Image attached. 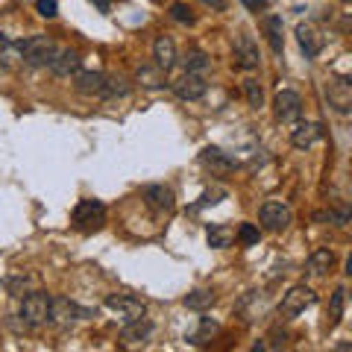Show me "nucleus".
<instances>
[{
  "mask_svg": "<svg viewBox=\"0 0 352 352\" xmlns=\"http://www.w3.org/2000/svg\"><path fill=\"white\" fill-rule=\"evenodd\" d=\"M18 53H21V59H24L30 68H44V65H50L53 56H56V41L47 38V36H30L24 41H18L15 44Z\"/></svg>",
  "mask_w": 352,
  "mask_h": 352,
  "instance_id": "nucleus-1",
  "label": "nucleus"
},
{
  "mask_svg": "<svg viewBox=\"0 0 352 352\" xmlns=\"http://www.w3.org/2000/svg\"><path fill=\"white\" fill-rule=\"evenodd\" d=\"M91 314L88 308H80L76 302H71L68 296H50V311H47V323L53 326H74V323H80L85 320V317Z\"/></svg>",
  "mask_w": 352,
  "mask_h": 352,
  "instance_id": "nucleus-2",
  "label": "nucleus"
},
{
  "mask_svg": "<svg viewBox=\"0 0 352 352\" xmlns=\"http://www.w3.org/2000/svg\"><path fill=\"white\" fill-rule=\"evenodd\" d=\"M106 223V206L97 200H82L74 208V226L80 232H97Z\"/></svg>",
  "mask_w": 352,
  "mask_h": 352,
  "instance_id": "nucleus-3",
  "label": "nucleus"
},
{
  "mask_svg": "<svg viewBox=\"0 0 352 352\" xmlns=\"http://www.w3.org/2000/svg\"><path fill=\"white\" fill-rule=\"evenodd\" d=\"M258 220H261V226H264V229H270V232H282V229H288V226H291L294 212H291V206H288V203L270 200V203H264V206H261Z\"/></svg>",
  "mask_w": 352,
  "mask_h": 352,
  "instance_id": "nucleus-4",
  "label": "nucleus"
},
{
  "mask_svg": "<svg viewBox=\"0 0 352 352\" xmlns=\"http://www.w3.org/2000/svg\"><path fill=\"white\" fill-rule=\"evenodd\" d=\"M47 311H50V296L41 294V291L27 294L24 302H21V317H24V323L32 329L47 323Z\"/></svg>",
  "mask_w": 352,
  "mask_h": 352,
  "instance_id": "nucleus-5",
  "label": "nucleus"
},
{
  "mask_svg": "<svg viewBox=\"0 0 352 352\" xmlns=\"http://www.w3.org/2000/svg\"><path fill=\"white\" fill-rule=\"evenodd\" d=\"M317 302V296L314 291L308 288V285H294V288L282 296V302H279V311L285 317H296V314H302L308 305H314Z\"/></svg>",
  "mask_w": 352,
  "mask_h": 352,
  "instance_id": "nucleus-6",
  "label": "nucleus"
},
{
  "mask_svg": "<svg viewBox=\"0 0 352 352\" xmlns=\"http://www.w3.org/2000/svg\"><path fill=\"white\" fill-rule=\"evenodd\" d=\"M273 115H276L279 124H294V120H300L302 115V100L296 91H279L276 97H273Z\"/></svg>",
  "mask_w": 352,
  "mask_h": 352,
  "instance_id": "nucleus-7",
  "label": "nucleus"
},
{
  "mask_svg": "<svg viewBox=\"0 0 352 352\" xmlns=\"http://www.w3.org/2000/svg\"><path fill=\"white\" fill-rule=\"evenodd\" d=\"M106 308H112V311H118L124 320H141V317L147 314V305L138 300V296H132V294H112L106 300Z\"/></svg>",
  "mask_w": 352,
  "mask_h": 352,
  "instance_id": "nucleus-8",
  "label": "nucleus"
},
{
  "mask_svg": "<svg viewBox=\"0 0 352 352\" xmlns=\"http://www.w3.org/2000/svg\"><path fill=\"white\" fill-rule=\"evenodd\" d=\"M200 162H203V168L212 170V176H220V179L229 176V173H235V168H238V162L220 147H206L200 153Z\"/></svg>",
  "mask_w": 352,
  "mask_h": 352,
  "instance_id": "nucleus-9",
  "label": "nucleus"
},
{
  "mask_svg": "<svg viewBox=\"0 0 352 352\" xmlns=\"http://www.w3.org/2000/svg\"><path fill=\"white\" fill-rule=\"evenodd\" d=\"M326 97L340 115H346L352 109V82L346 76H332V80L326 82Z\"/></svg>",
  "mask_w": 352,
  "mask_h": 352,
  "instance_id": "nucleus-10",
  "label": "nucleus"
},
{
  "mask_svg": "<svg viewBox=\"0 0 352 352\" xmlns=\"http://www.w3.org/2000/svg\"><path fill=\"white\" fill-rule=\"evenodd\" d=\"M173 91H176V97L179 100H200V97H206V91H208V82L203 80L200 74H191V71H185L179 80L173 82Z\"/></svg>",
  "mask_w": 352,
  "mask_h": 352,
  "instance_id": "nucleus-11",
  "label": "nucleus"
},
{
  "mask_svg": "<svg viewBox=\"0 0 352 352\" xmlns=\"http://www.w3.org/2000/svg\"><path fill=\"white\" fill-rule=\"evenodd\" d=\"M144 203L153 208L156 214H170L176 206V197L168 185H147L144 188Z\"/></svg>",
  "mask_w": 352,
  "mask_h": 352,
  "instance_id": "nucleus-12",
  "label": "nucleus"
},
{
  "mask_svg": "<svg viewBox=\"0 0 352 352\" xmlns=\"http://www.w3.org/2000/svg\"><path fill=\"white\" fill-rule=\"evenodd\" d=\"M235 59H238V65H241L244 71H256L258 62H261L258 44L252 41V36H247V32H241V36L235 38Z\"/></svg>",
  "mask_w": 352,
  "mask_h": 352,
  "instance_id": "nucleus-13",
  "label": "nucleus"
},
{
  "mask_svg": "<svg viewBox=\"0 0 352 352\" xmlns=\"http://www.w3.org/2000/svg\"><path fill=\"white\" fill-rule=\"evenodd\" d=\"M296 41H300V50L305 53V59L320 56V50H323V44H326V38L311 24H300V27H296Z\"/></svg>",
  "mask_w": 352,
  "mask_h": 352,
  "instance_id": "nucleus-14",
  "label": "nucleus"
},
{
  "mask_svg": "<svg viewBox=\"0 0 352 352\" xmlns=\"http://www.w3.org/2000/svg\"><path fill=\"white\" fill-rule=\"evenodd\" d=\"M74 85L80 94H88V97H103V85H106V74L100 71H76L74 76Z\"/></svg>",
  "mask_w": 352,
  "mask_h": 352,
  "instance_id": "nucleus-15",
  "label": "nucleus"
},
{
  "mask_svg": "<svg viewBox=\"0 0 352 352\" xmlns=\"http://www.w3.org/2000/svg\"><path fill=\"white\" fill-rule=\"evenodd\" d=\"M80 53H76L74 47H65V50H56V56H53L50 62V71L56 74V76H71L80 71Z\"/></svg>",
  "mask_w": 352,
  "mask_h": 352,
  "instance_id": "nucleus-16",
  "label": "nucleus"
},
{
  "mask_svg": "<svg viewBox=\"0 0 352 352\" xmlns=\"http://www.w3.org/2000/svg\"><path fill=\"white\" fill-rule=\"evenodd\" d=\"M153 59H156L159 68L168 74V71L173 68V62H176V44H173V38L159 36L156 44H153Z\"/></svg>",
  "mask_w": 352,
  "mask_h": 352,
  "instance_id": "nucleus-17",
  "label": "nucleus"
},
{
  "mask_svg": "<svg viewBox=\"0 0 352 352\" xmlns=\"http://www.w3.org/2000/svg\"><path fill=\"white\" fill-rule=\"evenodd\" d=\"M320 138H323V126L320 124H300L291 132V144L296 150H308L314 141H320Z\"/></svg>",
  "mask_w": 352,
  "mask_h": 352,
  "instance_id": "nucleus-18",
  "label": "nucleus"
},
{
  "mask_svg": "<svg viewBox=\"0 0 352 352\" xmlns=\"http://www.w3.org/2000/svg\"><path fill=\"white\" fill-rule=\"evenodd\" d=\"M261 30H264V36H267L273 53H282L285 50V36H282L285 27H282V18L279 15H264L261 18Z\"/></svg>",
  "mask_w": 352,
  "mask_h": 352,
  "instance_id": "nucleus-19",
  "label": "nucleus"
},
{
  "mask_svg": "<svg viewBox=\"0 0 352 352\" xmlns=\"http://www.w3.org/2000/svg\"><path fill=\"white\" fill-rule=\"evenodd\" d=\"M150 332H153V323H147L144 317H141V320H129L120 329V340H124V344H144Z\"/></svg>",
  "mask_w": 352,
  "mask_h": 352,
  "instance_id": "nucleus-20",
  "label": "nucleus"
},
{
  "mask_svg": "<svg viewBox=\"0 0 352 352\" xmlns=\"http://www.w3.org/2000/svg\"><path fill=\"white\" fill-rule=\"evenodd\" d=\"M332 267H335V252L332 250L320 247V250H314L311 256H308V270L317 273V276H323V273H329Z\"/></svg>",
  "mask_w": 352,
  "mask_h": 352,
  "instance_id": "nucleus-21",
  "label": "nucleus"
},
{
  "mask_svg": "<svg viewBox=\"0 0 352 352\" xmlns=\"http://www.w3.org/2000/svg\"><path fill=\"white\" fill-rule=\"evenodd\" d=\"M232 238H235V229L226 226V223H214V226H208V232H206L208 247H214V250L229 247V244H232Z\"/></svg>",
  "mask_w": 352,
  "mask_h": 352,
  "instance_id": "nucleus-22",
  "label": "nucleus"
},
{
  "mask_svg": "<svg viewBox=\"0 0 352 352\" xmlns=\"http://www.w3.org/2000/svg\"><path fill=\"white\" fill-rule=\"evenodd\" d=\"M214 291H208V288H200V291H191L188 296H185V305L191 308V311H206V308H212L214 305Z\"/></svg>",
  "mask_w": 352,
  "mask_h": 352,
  "instance_id": "nucleus-23",
  "label": "nucleus"
},
{
  "mask_svg": "<svg viewBox=\"0 0 352 352\" xmlns=\"http://www.w3.org/2000/svg\"><path fill=\"white\" fill-rule=\"evenodd\" d=\"M138 82L141 85H147V88H162L164 85V71L159 68V65H141L138 68Z\"/></svg>",
  "mask_w": 352,
  "mask_h": 352,
  "instance_id": "nucleus-24",
  "label": "nucleus"
},
{
  "mask_svg": "<svg viewBox=\"0 0 352 352\" xmlns=\"http://www.w3.org/2000/svg\"><path fill=\"white\" fill-rule=\"evenodd\" d=\"M217 332H220V326L206 317V320L200 323V329H197V332H194L188 340H191V344H197V346H203V344H208V340H212V335H217Z\"/></svg>",
  "mask_w": 352,
  "mask_h": 352,
  "instance_id": "nucleus-25",
  "label": "nucleus"
},
{
  "mask_svg": "<svg viewBox=\"0 0 352 352\" xmlns=\"http://www.w3.org/2000/svg\"><path fill=\"white\" fill-rule=\"evenodd\" d=\"M208 68V56L203 50H188L185 53V71H191V74H200Z\"/></svg>",
  "mask_w": 352,
  "mask_h": 352,
  "instance_id": "nucleus-26",
  "label": "nucleus"
},
{
  "mask_svg": "<svg viewBox=\"0 0 352 352\" xmlns=\"http://www.w3.org/2000/svg\"><path fill=\"white\" fill-rule=\"evenodd\" d=\"M344 302H346V291L338 288L332 294V302H329V317H332V326H338L340 317H344Z\"/></svg>",
  "mask_w": 352,
  "mask_h": 352,
  "instance_id": "nucleus-27",
  "label": "nucleus"
},
{
  "mask_svg": "<svg viewBox=\"0 0 352 352\" xmlns=\"http://www.w3.org/2000/svg\"><path fill=\"white\" fill-rule=\"evenodd\" d=\"M244 94H247V100H250L252 109H258L264 103V88L256 80H244Z\"/></svg>",
  "mask_w": 352,
  "mask_h": 352,
  "instance_id": "nucleus-28",
  "label": "nucleus"
},
{
  "mask_svg": "<svg viewBox=\"0 0 352 352\" xmlns=\"http://www.w3.org/2000/svg\"><path fill=\"white\" fill-rule=\"evenodd\" d=\"M170 18L173 21H179V24H194V12L185 3H170Z\"/></svg>",
  "mask_w": 352,
  "mask_h": 352,
  "instance_id": "nucleus-29",
  "label": "nucleus"
},
{
  "mask_svg": "<svg viewBox=\"0 0 352 352\" xmlns=\"http://www.w3.org/2000/svg\"><path fill=\"white\" fill-rule=\"evenodd\" d=\"M238 238H241V244H258V229L252 226V223H241V229H238Z\"/></svg>",
  "mask_w": 352,
  "mask_h": 352,
  "instance_id": "nucleus-30",
  "label": "nucleus"
},
{
  "mask_svg": "<svg viewBox=\"0 0 352 352\" xmlns=\"http://www.w3.org/2000/svg\"><path fill=\"white\" fill-rule=\"evenodd\" d=\"M36 9L41 18H56L59 15V3L56 0H36Z\"/></svg>",
  "mask_w": 352,
  "mask_h": 352,
  "instance_id": "nucleus-31",
  "label": "nucleus"
},
{
  "mask_svg": "<svg viewBox=\"0 0 352 352\" xmlns=\"http://www.w3.org/2000/svg\"><path fill=\"white\" fill-rule=\"evenodd\" d=\"M241 3H244L250 12H264V9H267V0H241Z\"/></svg>",
  "mask_w": 352,
  "mask_h": 352,
  "instance_id": "nucleus-32",
  "label": "nucleus"
},
{
  "mask_svg": "<svg viewBox=\"0 0 352 352\" xmlns=\"http://www.w3.org/2000/svg\"><path fill=\"white\" fill-rule=\"evenodd\" d=\"M203 6H208V9H214V12H223L226 9V0H200Z\"/></svg>",
  "mask_w": 352,
  "mask_h": 352,
  "instance_id": "nucleus-33",
  "label": "nucleus"
},
{
  "mask_svg": "<svg viewBox=\"0 0 352 352\" xmlns=\"http://www.w3.org/2000/svg\"><path fill=\"white\" fill-rule=\"evenodd\" d=\"M91 3L100 6V12H109V9H112V0H91Z\"/></svg>",
  "mask_w": 352,
  "mask_h": 352,
  "instance_id": "nucleus-34",
  "label": "nucleus"
}]
</instances>
